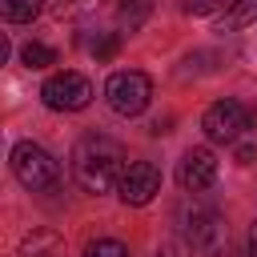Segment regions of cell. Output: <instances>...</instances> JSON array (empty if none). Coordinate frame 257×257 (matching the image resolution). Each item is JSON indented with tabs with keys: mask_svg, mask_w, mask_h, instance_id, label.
<instances>
[{
	"mask_svg": "<svg viewBox=\"0 0 257 257\" xmlns=\"http://www.w3.org/2000/svg\"><path fill=\"white\" fill-rule=\"evenodd\" d=\"M124 173V149L112 137L88 133L72 149V177L84 193H108Z\"/></svg>",
	"mask_w": 257,
	"mask_h": 257,
	"instance_id": "1",
	"label": "cell"
},
{
	"mask_svg": "<svg viewBox=\"0 0 257 257\" xmlns=\"http://www.w3.org/2000/svg\"><path fill=\"white\" fill-rule=\"evenodd\" d=\"M181 237L197 257H225V249H229V225L209 205L181 209Z\"/></svg>",
	"mask_w": 257,
	"mask_h": 257,
	"instance_id": "2",
	"label": "cell"
},
{
	"mask_svg": "<svg viewBox=\"0 0 257 257\" xmlns=\"http://www.w3.org/2000/svg\"><path fill=\"white\" fill-rule=\"evenodd\" d=\"M104 100L116 116H137L149 108L153 100V80L137 68H124V72H112L108 84H104Z\"/></svg>",
	"mask_w": 257,
	"mask_h": 257,
	"instance_id": "3",
	"label": "cell"
},
{
	"mask_svg": "<svg viewBox=\"0 0 257 257\" xmlns=\"http://www.w3.org/2000/svg\"><path fill=\"white\" fill-rule=\"evenodd\" d=\"M12 173H16V181H20L24 189L44 193V189H52V185H56L60 165L52 161V153H48V149H40V145H32V141H20V145L12 149Z\"/></svg>",
	"mask_w": 257,
	"mask_h": 257,
	"instance_id": "4",
	"label": "cell"
},
{
	"mask_svg": "<svg viewBox=\"0 0 257 257\" xmlns=\"http://www.w3.org/2000/svg\"><path fill=\"white\" fill-rule=\"evenodd\" d=\"M257 124V112L253 108H245L241 100H217V104H209L205 108V116H201V128H205V137L213 141V145H233L245 128H253Z\"/></svg>",
	"mask_w": 257,
	"mask_h": 257,
	"instance_id": "5",
	"label": "cell"
},
{
	"mask_svg": "<svg viewBox=\"0 0 257 257\" xmlns=\"http://www.w3.org/2000/svg\"><path fill=\"white\" fill-rule=\"evenodd\" d=\"M40 96H44V104H48L52 112H80V108H88V100H92V84H88V76H80V72H56V76L44 80Z\"/></svg>",
	"mask_w": 257,
	"mask_h": 257,
	"instance_id": "6",
	"label": "cell"
},
{
	"mask_svg": "<svg viewBox=\"0 0 257 257\" xmlns=\"http://www.w3.org/2000/svg\"><path fill=\"white\" fill-rule=\"evenodd\" d=\"M157 193H161V173H157V165H149V161H128L124 173H120V181H116V197H120L124 205H149Z\"/></svg>",
	"mask_w": 257,
	"mask_h": 257,
	"instance_id": "7",
	"label": "cell"
},
{
	"mask_svg": "<svg viewBox=\"0 0 257 257\" xmlns=\"http://www.w3.org/2000/svg\"><path fill=\"white\" fill-rule=\"evenodd\" d=\"M177 181H181V189L193 193V197L205 193V189H213V181H217V157H213L209 149H189V153L181 157Z\"/></svg>",
	"mask_w": 257,
	"mask_h": 257,
	"instance_id": "8",
	"label": "cell"
},
{
	"mask_svg": "<svg viewBox=\"0 0 257 257\" xmlns=\"http://www.w3.org/2000/svg\"><path fill=\"white\" fill-rule=\"evenodd\" d=\"M60 249H64V241L52 229H32L20 241V257H60Z\"/></svg>",
	"mask_w": 257,
	"mask_h": 257,
	"instance_id": "9",
	"label": "cell"
},
{
	"mask_svg": "<svg viewBox=\"0 0 257 257\" xmlns=\"http://www.w3.org/2000/svg\"><path fill=\"white\" fill-rule=\"evenodd\" d=\"M257 24V0H233L229 12L217 20V32H237V28H249Z\"/></svg>",
	"mask_w": 257,
	"mask_h": 257,
	"instance_id": "10",
	"label": "cell"
},
{
	"mask_svg": "<svg viewBox=\"0 0 257 257\" xmlns=\"http://www.w3.org/2000/svg\"><path fill=\"white\" fill-rule=\"evenodd\" d=\"M149 12H153V0H120V4H116V20H120L124 32H137Z\"/></svg>",
	"mask_w": 257,
	"mask_h": 257,
	"instance_id": "11",
	"label": "cell"
},
{
	"mask_svg": "<svg viewBox=\"0 0 257 257\" xmlns=\"http://www.w3.org/2000/svg\"><path fill=\"white\" fill-rule=\"evenodd\" d=\"M0 16L8 24H32L40 16V0H0Z\"/></svg>",
	"mask_w": 257,
	"mask_h": 257,
	"instance_id": "12",
	"label": "cell"
},
{
	"mask_svg": "<svg viewBox=\"0 0 257 257\" xmlns=\"http://www.w3.org/2000/svg\"><path fill=\"white\" fill-rule=\"evenodd\" d=\"M96 8V0H48V12L56 20H80Z\"/></svg>",
	"mask_w": 257,
	"mask_h": 257,
	"instance_id": "13",
	"label": "cell"
},
{
	"mask_svg": "<svg viewBox=\"0 0 257 257\" xmlns=\"http://www.w3.org/2000/svg\"><path fill=\"white\" fill-rule=\"evenodd\" d=\"M20 60H24L28 68H48V64H56V52H52L48 44H40V40H28V44L20 48Z\"/></svg>",
	"mask_w": 257,
	"mask_h": 257,
	"instance_id": "14",
	"label": "cell"
},
{
	"mask_svg": "<svg viewBox=\"0 0 257 257\" xmlns=\"http://www.w3.org/2000/svg\"><path fill=\"white\" fill-rule=\"evenodd\" d=\"M80 257H128V249H124L120 241H112V237H96V241L84 245Z\"/></svg>",
	"mask_w": 257,
	"mask_h": 257,
	"instance_id": "15",
	"label": "cell"
},
{
	"mask_svg": "<svg viewBox=\"0 0 257 257\" xmlns=\"http://www.w3.org/2000/svg\"><path fill=\"white\" fill-rule=\"evenodd\" d=\"M88 52H92L96 60H112V56L120 52V36H116V32H100V36L88 44Z\"/></svg>",
	"mask_w": 257,
	"mask_h": 257,
	"instance_id": "16",
	"label": "cell"
},
{
	"mask_svg": "<svg viewBox=\"0 0 257 257\" xmlns=\"http://www.w3.org/2000/svg\"><path fill=\"white\" fill-rule=\"evenodd\" d=\"M217 8V0H185V12L189 16H205V12H213Z\"/></svg>",
	"mask_w": 257,
	"mask_h": 257,
	"instance_id": "17",
	"label": "cell"
},
{
	"mask_svg": "<svg viewBox=\"0 0 257 257\" xmlns=\"http://www.w3.org/2000/svg\"><path fill=\"white\" fill-rule=\"evenodd\" d=\"M253 157H257V149H253V145H237V161H241V165H249Z\"/></svg>",
	"mask_w": 257,
	"mask_h": 257,
	"instance_id": "18",
	"label": "cell"
},
{
	"mask_svg": "<svg viewBox=\"0 0 257 257\" xmlns=\"http://www.w3.org/2000/svg\"><path fill=\"white\" fill-rule=\"evenodd\" d=\"M249 257H257V221H253V229H249Z\"/></svg>",
	"mask_w": 257,
	"mask_h": 257,
	"instance_id": "19",
	"label": "cell"
},
{
	"mask_svg": "<svg viewBox=\"0 0 257 257\" xmlns=\"http://www.w3.org/2000/svg\"><path fill=\"white\" fill-rule=\"evenodd\" d=\"M157 257H177V253H173V249H161V253H157Z\"/></svg>",
	"mask_w": 257,
	"mask_h": 257,
	"instance_id": "20",
	"label": "cell"
}]
</instances>
